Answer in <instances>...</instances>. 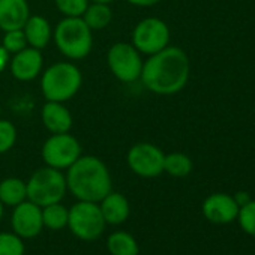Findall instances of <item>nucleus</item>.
Returning a JSON list of instances; mask_svg holds the SVG:
<instances>
[{
	"label": "nucleus",
	"instance_id": "6e6552de",
	"mask_svg": "<svg viewBox=\"0 0 255 255\" xmlns=\"http://www.w3.org/2000/svg\"><path fill=\"white\" fill-rule=\"evenodd\" d=\"M41 155L48 167L60 171L68 170L81 156V144L69 132L51 134L45 140Z\"/></svg>",
	"mask_w": 255,
	"mask_h": 255
},
{
	"label": "nucleus",
	"instance_id": "b1692460",
	"mask_svg": "<svg viewBox=\"0 0 255 255\" xmlns=\"http://www.w3.org/2000/svg\"><path fill=\"white\" fill-rule=\"evenodd\" d=\"M237 219L242 230L246 234L255 237V200H249L246 204H243L239 209Z\"/></svg>",
	"mask_w": 255,
	"mask_h": 255
},
{
	"label": "nucleus",
	"instance_id": "bb28decb",
	"mask_svg": "<svg viewBox=\"0 0 255 255\" xmlns=\"http://www.w3.org/2000/svg\"><path fill=\"white\" fill-rule=\"evenodd\" d=\"M54 3L65 17H83L89 0H54Z\"/></svg>",
	"mask_w": 255,
	"mask_h": 255
},
{
	"label": "nucleus",
	"instance_id": "a878e982",
	"mask_svg": "<svg viewBox=\"0 0 255 255\" xmlns=\"http://www.w3.org/2000/svg\"><path fill=\"white\" fill-rule=\"evenodd\" d=\"M2 45H3V48H5L9 54H15V53H18V51L24 50L26 47H29L27 39H26V35H24V30H23V29L5 32V36H3Z\"/></svg>",
	"mask_w": 255,
	"mask_h": 255
},
{
	"label": "nucleus",
	"instance_id": "f3484780",
	"mask_svg": "<svg viewBox=\"0 0 255 255\" xmlns=\"http://www.w3.org/2000/svg\"><path fill=\"white\" fill-rule=\"evenodd\" d=\"M29 47L42 50L48 45L51 39V27L47 18L41 15H30L23 27Z\"/></svg>",
	"mask_w": 255,
	"mask_h": 255
},
{
	"label": "nucleus",
	"instance_id": "9d476101",
	"mask_svg": "<svg viewBox=\"0 0 255 255\" xmlns=\"http://www.w3.org/2000/svg\"><path fill=\"white\" fill-rule=\"evenodd\" d=\"M165 153L152 143L134 144L126 156L128 167L140 177L152 179L164 173Z\"/></svg>",
	"mask_w": 255,
	"mask_h": 255
},
{
	"label": "nucleus",
	"instance_id": "dca6fc26",
	"mask_svg": "<svg viewBox=\"0 0 255 255\" xmlns=\"http://www.w3.org/2000/svg\"><path fill=\"white\" fill-rule=\"evenodd\" d=\"M98 204L105 222L110 225L123 224L131 212L129 201L120 192H108Z\"/></svg>",
	"mask_w": 255,
	"mask_h": 255
},
{
	"label": "nucleus",
	"instance_id": "f8f14e48",
	"mask_svg": "<svg viewBox=\"0 0 255 255\" xmlns=\"http://www.w3.org/2000/svg\"><path fill=\"white\" fill-rule=\"evenodd\" d=\"M239 204L236 203L233 195L216 192L209 195L201 206L204 218L216 225L230 224L234 219H237L239 215Z\"/></svg>",
	"mask_w": 255,
	"mask_h": 255
},
{
	"label": "nucleus",
	"instance_id": "412c9836",
	"mask_svg": "<svg viewBox=\"0 0 255 255\" xmlns=\"http://www.w3.org/2000/svg\"><path fill=\"white\" fill-rule=\"evenodd\" d=\"M68 216H69V209H66L60 201L42 207V222L44 227L48 230L57 231L68 227Z\"/></svg>",
	"mask_w": 255,
	"mask_h": 255
},
{
	"label": "nucleus",
	"instance_id": "9b49d317",
	"mask_svg": "<svg viewBox=\"0 0 255 255\" xmlns=\"http://www.w3.org/2000/svg\"><path fill=\"white\" fill-rule=\"evenodd\" d=\"M11 222L12 230L17 236H20L21 239H33L44 228L42 207L26 200L14 207Z\"/></svg>",
	"mask_w": 255,
	"mask_h": 255
},
{
	"label": "nucleus",
	"instance_id": "2f4dec72",
	"mask_svg": "<svg viewBox=\"0 0 255 255\" xmlns=\"http://www.w3.org/2000/svg\"><path fill=\"white\" fill-rule=\"evenodd\" d=\"M2 216H3V204L0 201V219H2Z\"/></svg>",
	"mask_w": 255,
	"mask_h": 255
},
{
	"label": "nucleus",
	"instance_id": "393cba45",
	"mask_svg": "<svg viewBox=\"0 0 255 255\" xmlns=\"http://www.w3.org/2000/svg\"><path fill=\"white\" fill-rule=\"evenodd\" d=\"M17 141V128L9 120L0 119V155L9 152Z\"/></svg>",
	"mask_w": 255,
	"mask_h": 255
},
{
	"label": "nucleus",
	"instance_id": "20e7f679",
	"mask_svg": "<svg viewBox=\"0 0 255 255\" xmlns=\"http://www.w3.org/2000/svg\"><path fill=\"white\" fill-rule=\"evenodd\" d=\"M81 83V71L74 63L57 62L42 74L41 90L47 101L66 102L77 95Z\"/></svg>",
	"mask_w": 255,
	"mask_h": 255
},
{
	"label": "nucleus",
	"instance_id": "0eeeda50",
	"mask_svg": "<svg viewBox=\"0 0 255 255\" xmlns=\"http://www.w3.org/2000/svg\"><path fill=\"white\" fill-rule=\"evenodd\" d=\"M107 63L119 81L134 83L140 80L144 62L140 56V51L132 44L117 42L108 50Z\"/></svg>",
	"mask_w": 255,
	"mask_h": 255
},
{
	"label": "nucleus",
	"instance_id": "ddd939ff",
	"mask_svg": "<svg viewBox=\"0 0 255 255\" xmlns=\"http://www.w3.org/2000/svg\"><path fill=\"white\" fill-rule=\"evenodd\" d=\"M11 72L15 80L18 81H32L35 80L44 65V57L41 50L26 47L24 50L14 54V57L9 60Z\"/></svg>",
	"mask_w": 255,
	"mask_h": 255
},
{
	"label": "nucleus",
	"instance_id": "4468645a",
	"mask_svg": "<svg viewBox=\"0 0 255 255\" xmlns=\"http://www.w3.org/2000/svg\"><path fill=\"white\" fill-rule=\"evenodd\" d=\"M30 17L26 0H0V30L23 29Z\"/></svg>",
	"mask_w": 255,
	"mask_h": 255
},
{
	"label": "nucleus",
	"instance_id": "c85d7f7f",
	"mask_svg": "<svg viewBox=\"0 0 255 255\" xmlns=\"http://www.w3.org/2000/svg\"><path fill=\"white\" fill-rule=\"evenodd\" d=\"M9 53L3 48V45H0V72H2L6 66H8V63H9Z\"/></svg>",
	"mask_w": 255,
	"mask_h": 255
},
{
	"label": "nucleus",
	"instance_id": "4be33fe9",
	"mask_svg": "<svg viewBox=\"0 0 255 255\" xmlns=\"http://www.w3.org/2000/svg\"><path fill=\"white\" fill-rule=\"evenodd\" d=\"M194 168L192 159L182 153V152H173L165 155L164 159V171L168 173L173 177H186L188 174H191Z\"/></svg>",
	"mask_w": 255,
	"mask_h": 255
},
{
	"label": "nucleus",
	"instance_id": "f03ea898",
	"mask_svg": "<svg viewBox=\"0 0 255 255\" xmlns=\"http://www.w3.org/2000/svg\"><path fill=\"white\" fill-rule=\"evenodd\" d=\"M66 188L78 201L99 203L111 192V176L104 161L96 156H80L66 173Z\"/></svg>",
	"mask_w": 255,
	"mask_h": 255
},
{
	"label": "nucleus",
	"instance_id": "7ed1b4c3",
	"mask_svg": "<svg viewBox=\"0 0 255 255\" xmlns=\"http://www.w3.org/2000/svg\"><path fill=\"white\" fill-rule=\"evenodd\" d=\"M57 50L71 60H81L92 51L93 36L81 17H65L57 23L54 33Z\"/></svg>",
	"mask_w": 255,
	"mask_h": 255
},
{
	"label": "nucleus",
	"instance_id": "5701e85b",
	"mask_svg": "<svg viewBox=\"0 0 255 255\" xmlns=\"http://www.w3.org/2000/svg\"><path fill=\"white\" fill-rule=\"evenodd\" d=\"M0 255H24V243L15 233H0Z\"/></svg>",
	"mask_w": 255,
	"mask_h": 255
},
{
	"label": "nucleus",
	"instance_id": "c756f323",
	"mask_svg": "<svg viewBox=\"0 0 255 255\" xmlns=\"http://www.w3.org/2000/svg\"><path fill=\"white\" fill-rule=\"evenodd\" d=\"M234 200H236V203L239 204V207H242L243 204H246V203L251 200V197H249V194H248V192L240 191V192H237V194L234 195Z\"/></svg>",
	"mask_w": 255,
	"mask_h": 255
},
{
	"label": "nucleus",
	"instance_id": "39448f33",
	"mask_svg": "<svg viewBox=\"0 0 255 255\" xmlns=\"http://www.w3.org/2000/svg\"><path fill=\"white\" fill-rule=\"evenodd\" d=\"M26 188L27 200L38 204L39 207L62 201L68 191L66 177L62 174V171L48 165L36 170L27 180Z\"/></svg>",
	"mask_w": 255,
	"mask_h": 255
},
{
	"label": "nucleus",
	"instance_id": "423d86ee",
	"mask_svg": "<svg viewBox=\"0 0 255 255\" xmlns=\"http://www.w3.org/2000/svg\"><path fill=\"white\" fill-rule=\"evenodd\" d=\"M105 219L101 213L99 204L92 201H78L69 209L68 227L72 234L84 242L96 240L105 230Z\"/></svg>",
	"mask_w": 255,
	"mask_h": 255
},
{
	"label": "nucleus",
	"instance_id": "f257e3e1",
	"mask_svg": "<svg viewBox=\"0 0 255 255\" xmlns=\"http://www.w3.org/2000/svg\"><path fill=\"white\" fill-rule=\"evenodd\" d=\"M191 72L188 54L179 47H165L164 50L149 56L143 63L140 80L147 90L156 95H174L180 92Z\"/></svg>",
	"mask_w": 255,
	"mask_h": 255
},
{
	"label": "nucleus",
	"instance_id": "1a4fd4ad",
	"mask_svg": "<svg viewBox=\"0 0 255 255\" xmlns=\"http://www.w3.org/2000/svg\"><path fill=\"white\" fill-rule=\"evenodd\" d=\"M170 44V29L156 17L141 20L132 32V45L143 54L152 56Z\"/></svg>",
	"mask_w": 255,
	"mask_h": 255
},
{
	"label": "nucleus",
	"instance_id": "a211bd4d",
	"mask_svg": "<svg viewBox=\"0 0 255 255\" xmlns=\"http://www.w3.org/2000/svg\"><path fill=\"white\" fill-rule=\"evenodd\" d=\"M27 200L26 182L18 177H8L0 182V201L3 206L15 207Z\"/></svg>",
	"mask_w": 255,
	"mask_h": 255
},
{
	"label": "nucleus",
	"instance_id": "aec40b11",
	"mask_svg": "<svg viewBox=\"0 0 255 255\" xmlns=\"http://www.w3.org/2000/svg\"><path fill=\"white\" fill-rule=\"evenodd\" d=\"M81 18L90 27V30H102V29H105L111 23L113 12H111L110 5L89 3L87 9L84 11Z\"/></svg>",
	"mask_w": 255,
	"mask_h": 255
},
{
	"label": "nucleus",
	"instance_id": "7c9ffc66",
	"mask_svg": "<svg viewBox=\"0 0 255 255\" xmlns=\"http://www.w3.org/2000/svg\"><path fill=\"white\" fill-rule=\"evenodd\" d=\"M92 3H104V5H110L114 0H90Z\"/></svg>",
	"mask_w": 255,
	"mask_h": 255
},
{
	"label": "nucleus",
	"instance_id": "2eb2a0df",
	"mask_svg": "<svg viewBox=\"0 0 255 255\" xmlns=\"http://www.w3.org/2000/svg\"><path fill=\"white\" fill-rule=\"evenodd\" d=\"M41 119L45 129L51 134L69 132L74 123L72 114L63 105V102H53V101H47V104L42 107Z\"/></svg>",
	"mask_w": 255,
	"mask_h": 255
},
{
	"label": "nucleus",
	"instance_id": "cd10ccee",
	"mask_svg": "<svg viewBox=\"0 0 255 255\" xmlns=\"http://www.w3.org/2000/svg\"><path fill=\"white\" fill-rule=\"evenodd\" d=\"M126 2L134 6H140V8H150V6L158 5L161 0H126Z\"/></svg>",
	"mask_w": 255,
	"mask_h": 255
},
{
	"label": "nucleus",
	"instance_id": "6ab92c4d",
	"mask_svg": "<svg viewBox=\"0 0 255 255\" xmlns=\"http://www.w3.org/2000/svg\"><path fill=\"white\" fill-rule=\"evenodd\" d=\"M107 248L111 255H138L140 252L137 240L128 231H116L110 234Z\"/></svg>",
	"mask_w": 255,
	"mask_h": 255
}]
</instances>
